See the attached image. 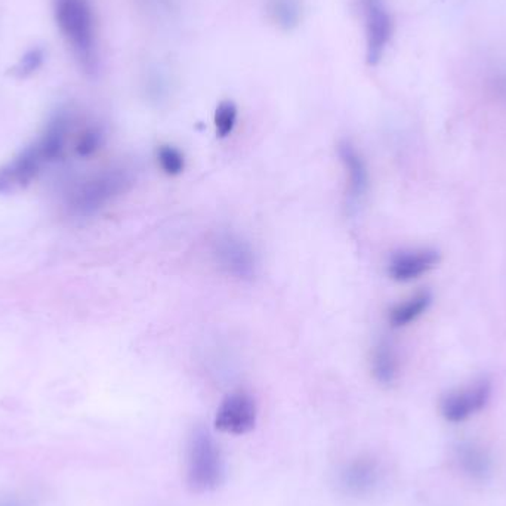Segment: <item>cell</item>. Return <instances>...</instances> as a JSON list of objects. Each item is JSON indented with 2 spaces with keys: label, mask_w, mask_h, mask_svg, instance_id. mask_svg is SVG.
Masks as SVG:
<instances>
[{
  "label": "cell",
  "mask_w": 506,
  "mask_h": 506,
  "mask_svg": "<svg viewBox=\"0 0 506 506\" xmlns=\"http://www.w3.org/2000/svg\"><path fill=\"white\" fill-rule=\"evenodd\" d=\"M212 256L218 268L232 279L251 282L258 274L255 249L236 232H220L212 240Z\"/></svg>",
  "instance_id": "cell-5"
},
{
  "label": "cell",
  "mask_w": 506,
  "mask_h": 506,
  "mask_svg": "<svg viewBox=\"0 0 506 506\" xmlns=\"http://www.w3.org/2000/svg\"><path fill=\"white\" fill-rule=\"evenodd\" d=\"M256 418L255 400L249 394L237 391L225 397L216 410L215 427L225 434L243 436L255 428Z\"/></svg>",
  "instance_id": "cell-7"
},
{
  "label": "cell",
  "mask_w": 506,
  "mask_h": 506,
  "mask_svg": "<svg viewBox=\"0 0 506 506\" xmlns=\"http://www.w3.org/2000/svg\"><path fill=\"white\" fill-rule=\"evenodd\" d=\"M365 14L366 61L377 66L393 37L394 23L384 0H360Z\"/></svg>",
  "instance_id": "cell-6"
},
{
  "label": "cell",
  "mask_w": 506,
  "mask_h": 506,
  "mask_svg": "<svg viewBox=\"0 0 506 506\" xmlns=\"http://www.w3.org/2000/svg\"><path fill=\"white\" fill-rule=\"evenodd\" d=\"M102 144V132L99 129H95V128H90V129L85 130L77 138V142H76V151L79 156L83 158H88L90 154L97 153L99 147Z\"/></svg>",
  "instance_id": "cell-18"
},
{
  "label": "cell",
  "mask_w": 506,
  "mask_h": 506,
  "mask_svg": "<svg viewBox=\"0 0 506 506\" xmlns=\"http://www.w3.org/2000/svg\"><path fill=\"white\" fill-rule=\"evenodd\" d=\"M337 156L346 175V196L349 203H358L369 192L370 173L360 150L348 139L337 144Z\"/></svg>",
  "instance_id": "cell-9"
},
{
  "label": "cell",
  "mask_w": 506,
  "mask_h": 506,
  "mask_svg": "<svg viewBox=\"0 0 506 506\" xmlns=\"http://www.w3.org/2000/svg\"><path fill=\"white\" fill-rule=\"evenodd\" d=\"M379 465L370 458H358L342 471L341 483L351 495H366L379 481Z\"/></svg>",
  "instance_id": "cell-11"
},
{
  "label": "cell",
  "mask_w": 506,
  "mask_h": 506,
  "mask_svg": "<svg viewBox=\"0 0 506 506\" xmlns=\"http://www.w3.org/2000/svg\"><path fill=\"white\" fill-rule=\"evenodd\" d=\"M270 20L284 32H292L303 21L301 0H268Z\"/></svg>",
  "instance_id": "cell-15"
},
{
  "label": "cell",
  "mask_w": 506,
  "mask_h": 506,
  "mask_svg": "<svg viewBox=\"0 0 506 506\" xmlns=\"http://www.w3.org/2000/svg\"><path fill=\"white\" fill-rule=\"evenodd\" d=\"M432 304L431 292L422 291L406 299L405 303L397 304L389 311V323L394 327H406L417 322L420 315L427 313Z\"/></svg>",
  "instance_id": "cell-14"
},
{
  "label": "cell",
  "mask_w": 506,
  "mask_h": 506,
  "mask_svg": "<svg viewBox=\"0 0 506 506\" xmlns=\"http://www.w3.org/2000/svg\"><path fill=\"white\" fill-rule=\"evenodd\" d=\"M134 184V177L129 169L111 168L97 173L85 181L71 197V209L80 215L98 212L99 209L113 201L116 197Z\"/></svg>",
  "instance_id": "cell-4"
},
{
  "label": "cell",
  "mask_w": 506,
  "mask_h": 506,
  "mask_svg": "<svg viewBox=\"0 0 506 506\" xmlns=\"http://www.w3.org/2000/svg\"><path fill=\"white\" fill-rule=\"evenodd\" d=\"M158 161L161 170L169 177H178V175L184 172V154L177 147L169 146V144L159 147Z\"/></svg>",
  "instance_id": "cell-17"
},
{
  "label": "cell",
  "mask_w": 506,
  "mask_h": 506,
  "mask_svg": "<svg viewBox=\"0 0 506 506\" xmlns=\"http://www.w3.org/2000/svg\"><path fill=\"white\" fill-rule=\"evenodd\" d=\"M54 14L80 67L92 75L98 68V36L89 0H54Z\"/></svg>",
  "instance_id": "cell-2"
},
{
  "label": "cell",
  "mask_w": 506,
  "mask_h": 506,
  "mask_svg": "<svg viewBox=\"0 0 506 506\" xmlns=\"http://www.w3.org/2000/svg\"><path fill=\"white\" fill-rule=\"evenodd\" d=\"M45 54L40 47H36L32 51H28L23 58L20 59V63L15 67L16 75L20 77H27V76L33 75L36 70H39L44 64Z\"/></svg>",
  "instance_id": "cell-19"
},
{
  "label": "cell",
  "mask_w": 506,
  "mask_h": 506,
  "mask_svg": "<svg viewBox=\"0 0 506 506\" xmlns=\"http://www.w3.org/2000/svg\"><path fill=\"white\" fill-rule=\"evenodd\" d=\"M239 108L232 101H222L216 107L213 123H215L216 135L220 138H227L232 134L236 128Z\"/></svg>",
  "instance_id": "cell-16"
},
{
  "label": "cell",
  "mask_w": 506,
  "mask_h": 506,
  "mask_svg": "<svg viewBox=\"0 0 506 506\" xmlns=\"http://www.w3.org/2000/svg\"><path fill=\"white\" fill-rule=\"evenodd\" d=\"M491 397V384L487 379L474 382L467 388L453 391L441 400L439 410L444 419L460 424L483 410Z\"/></svg>",
  "instance_id": "cell-8"
},
{
  "label": "cell",
  "mask_w": 506,
  "mask_h": 506,
  "mask_svg": "<svg viewBox=\"0 0 506 506\" xmlns=\"http://www.w3.org/2000/svg\"><path fill=\"white\" fill-rule=\"evenodd\" d=\"M225 463L220 444L204 428L192 429L187 444V481L192 491H215L224 481Z\"/></svg>",
  "instance_id": "cell-3"
},
{
  "label": "cell",
  "mask_w": 506,
  "mask_h": 506,
  "mask_svg": "<svg viewBox=\"0 0 506 506\" xmlns=\"http://www.w3.org/2000/svg\"><path fill=\"white\" fill-rule=\"evenodd\" d=\"M441 261L436 249H410L397 252L388 263V274L396 282L408 283L419 279L428 271L434 270Z\"/></svg>",
  "instance_id": "cell-10"
},
{
  "label": "cell",
  "mask_w": 506,
  "mask_h": 506,
  "mask_svg": "<svg viewBox=\"0 0 506 506\" xmlns=\"http://www.w3.org/2000/svg\"><path fill=\"white\" fill-rule=\"evenodd\" d=\"M70 128L67 116L57 114L35 142L0 168V194L23 189L49 163L58 160L67 146Z\"/></svg>",
  "instance_id": "cell-1"
},
{
  "label": "cell",
  "mask_w": 506,
  "mask_h": 506,
  "mask_svg": "<svg viewBox=\"0 0 506 506\" xmlns=\"http://www.w3.org/2000/svg\"><path fill=\"white\" fill-rule=\"evenodd\" d=\"M370 367H372L373 377L379 384L393 385L397 381L400 372V363L391 342L387 339L377 342L372 351Z\"/></svg>",
  "instance_id": "cell-12"
},
{
  "label": "cell",
  "mask_w": 506,
  "mask_h": 506,
  "mask_svg": "<svg viewBox=\"0 0 506 506\" xmlns=\"http://www.w3.org/2000/svg\"><path fill=\"white\" fill-rule=\"evenodd\" d=\"M456 460L465 474L475 480L486 479L491 471V460L486 449L477 443H460L456 448Z\"/></svg>",
  "instance_id": "cell-13"
}]
</instances>
